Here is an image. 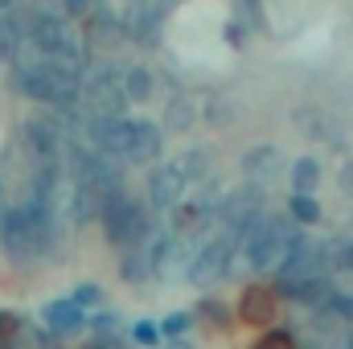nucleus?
Masks as SVG:
<instances>
[{
    "instance_id": "f257e3e1",
    "label": "nucleus",
    "mask_w": 353,
    "mask_h": 349,
    "mask_svg": "<svg viewBox=\"0 0 353 349\" xmlns=\"http://www.w3.org/2000/svg\"><path fill=\"white\" fill-rule=\"evenodd\" d=\"M300 235H304V230H300L288 214L263 210L251 226L239 230V251H243V259L251 263L255 271H279L283 255L292 251V243H296Z\"/></svg>"
},
{
    "instance_id": "f03ea898",
    "label": "nucleus",
    "mask_w": 353,
    "mask_h": 349,
    "mask_svg": "<svg viewBox=\"0 0 353 349\" xmlns=\"http://www.w3.org/2000/svg\"><path fill=\"white\" fill-rule=\"evenodd\" d=\"M99 222H103L107 239H111L119 251L140 247V243H148V239L157 235V230H152V214H148V206H140L123 185H119L115 193H107V197H103Z\"/></svg>"
},
{
    "instance_id": "7ed1b4c3",
    "label": "nucleus",
    "mask_w": 353,
    "mask_h": 349,
    "mask_svg": "<svg viewBox=\"0 0 353 349\" xmlns=\"http://www.w3.org/2000/svg\"><path fill=\"white\" fill-rule=\"evenodd\" d=\"M234 255H239V235L234 230H222V235H214L210 243H201L193 251V263H189L185 279L197 283V288H214V283H222L230 275Z\"/></svg>"
},
{
    "instance_id": "20e7f679",
    "label": "nucleus",
    "mask_w": 353,
    "mask_h": 349,
    "mask_svg": "<svg viewBox=\"0 0 353 349\" xmlns=\"http://www.w3.org/2000/svg\"><path fill=\"white\" fill-rule=\"evenodd\" d=\"M214 214H218L222 230H234V235H239L243 226H251V222L263 214V189H255V185H239V189H226V193L218 197Z\"/></svg>"
},
{
    "instance_id": "39448f33",
    "label": "nucleus",
    "mask_w": 353,
    "mask_h": 349,
    "mask_svg": "<svg viewBox=\"0 0 353 349\" xmlns=\"http://www.w3.org/2000/svg\"><path fill=\"white\" fill-rule=\"evenodd\" d=\"M243 177H247V185H255V189L267 193L275 181L288 177V161H283V152H279L275 144H255V148H247V157H243Z\"/></svg>"
},
{
    "instance_id": "423d86ee",
    "label": "nucleus",
    "mask_w": 353,
    "mask_h": 349,
    "mask_svg": "<svg viewBox=\"0 0 353 349\" xmlns=\"http://www.w3.org/2000/svg\"><path fill=\"white\" fill-rule=\"evenodd\" d=\"M185 177L176 169L173 161H157L152 169H148V206L152 210H173L181 206V197H185Z\"/></svg>"
},
{
    "instance_id": "0eeeda50",
    "label": "nucleus",
    "mask_w": 353,
    "mask_h": 349,
    "mask_svg": "<svg viewBox=\"0 0 353 349\" xmlns=\"http://www.w3.org/2000/svg\"><path fill=\"white\" fill-rule=\"evenodd\" d=\"M165 152V128L152 119H132V148H128V165H157Z\"/></svg>"
},
{
    "instance_id": "6e6552de",
    "label": "nucleus",
    "mask_w": 353,
    "mask_h": 349,
    "mask_svg": "<svg viewBox=\"0 0 353 349\" xmlns=\"http://www.w3.org/2000/svg\"><path fill=\"white\" fill-rule=\"evenodd\" d=\"M46 329L54 333V337H74V333H83L87 329V312L66 296V300H54V304H46Z\"/></svg>"
},
{
    "instance_id": "1a4fd4ad",
    "label": "nucleus",
    "mask_w": 353,
    "mask_h": 349,
    "mask_svg": "<svg viewBox=\"0 0 353 349\" xmlns=\"http://www.w3.org/2000/svg\"><path fill=\"white\" fill-rule=\"evenodd\" d=\"M157 235L148 239V243H140V247H128L123 255H119V275L128 279V283H144V279H152L157 275Z\"/></svg>"
},
{
    "instance_id": "9d476101",
    "label": "nucleus",
    "mask_w": 353,
    "mask_h": 349,
    "mask_svg": "<svg viewBox=\"0 0 353 349\" xmlns=\"http://www.w3.org/2000/svg\"><path fill=\"white\" fill-rule=\"evenodd\" d=\"M239 317H243L247 325H255V329H259V325H271V321H275V292H271V288H247Z\"/></svg>"
},
{
    "instance_id": "9b49d317",
    "label": "nucleus",
    "mask_w": 353,
    "mask_h": 349,
    "mask_svg": "<svg viewBox=\"0 0 353 349\" xmlns=\"http://www.w3.org/2000/svg\"><path fill=\"white\" fill-rule=\"evenodd\" d=\"M119 90L128 103H148L157 94V74L148 66H123L119 70Z\"/></svg>"
},
{
    "instance_id": "f8f14e48",
    "label": "nucleus",
    "mask_w": 353,
    "mask_h": 349,
    "mask_svg": "<svg viewBox=\"0 0 353 349\" xmlns=\"http://www.w3.org/2000/svg\"><path fill=\"white\" fill-rule=\"evenodd\" d=\"M197 115H201L197 99H189V94H176V99H169V107H165V119H161V128H165V132H193Z\"/></svg>"
},
{
    "instance_id": "ddd939ff",
    "label": "nucleus",
    "mask_w": 353,
    "mask_h": 349,
    "mask_svg": "<svg viewBox=\"0 0 353 349\" xmlns=\"http://www.w3.org/2000/svg\"><path fill=\"white\" fill-rule=\"evenodd\" d=\"M205 218H210V210H205L197 197H193V201H181V206H173V210H169V230H173L176 239H189V235H193Z\"/></svg>"
},
{
    "instance_id": "4468645a",
    "label": "nucleus",
    "mask_w": 353,
    "mask_h": 349,
    "mask_svg": "<svg viewBox=\"0 0 353 349\" xmlns=\"http://www.w3.org/2000/svg\"><path fill=\"white\" fill-rule=\"evenodd\" d=\"M25 46H29V41H25L21 17H17V12H0V58H4V62H17Z\"/></svg>"
},
{
    "instance_id": "2eb2a0df",
    "label": "nucleus",
    "mask_w": 353,
    "mask_h": 349,
    "mask_svg": "<svg viewBox=\"0 0 353 349\" xmlns=\"http://www.w3.org/2000/svg\"><path fill=\"white\" fill-rule=\"evenodd\" d=\"M210 161H214V157H210V148H201V144H197V148H185L173 165L181 169L185 185H197V181H210V173H214V169H210Z\"/></svg>"
},
{
    "instance_id": "dca6fc26",
    "label": "nucleus",
    "mask_w": 353,
    "mask_h": 349,
    "mask_svg": "<svg viewBox=\"0 0 353 349\" xmlns=\"http://www.w3.org/2000/svg\"><path fill=\"white\" fill-rule=\"evenodd\" d=\"M288 181H292V193H316L321 185V161L316 157H300L288 165Z\"/></svg>"
},
{
    "instance_id": "f3484780",
    "label": "nucleus",
    "mask_w": 353,
    "mask_h": 349,
    "mask_svg": "<svg viewBox=\"0 0 353 349\" xmlns=\"http://www.w3.org/2000/svg\"><path fill=\"white\" fill-rule=\"evenodd\" d=\"M193 321H201L210 333H230V308H226L222 300H214V296H205V300L193 308Z\"/></svg>"
},
{
    "instance_id": "a211bd4d",
    "label": "nucleus",
    "mask_w": 353,
    "mask_h": 349,
    "mask_svg": "<svg viewBox=\"0 0 353 349\" xmlns=\"http://www.w3.org/2000/svg\"><path fill=\"white\" fill-rule=\"evenodd\" d=\"M288 218H292L300 230H308V226L321 222V201H316L312 193H292V197H288Z\"/></svg>"
},
{
    "instance_id": "6ab92c4d",
    "label": "nucleus",
    "mask_w": 353,
    "mask_h": 349,
    "mask_svg": "<svg viewBox=\"0 0 353 349\" xmlns=\"http://www.w3.org/2000/svg\"><path fill=\"white\" fill-rule=\"evenodd\" d=\"M119 329H123V325H119L115 312H103V317L90 321V337H94V341H119V337H123Z\"/></svg>"
},
{
    "instance_id": "aec40b11",
    "label": "nucleus",
    "mask_w": 353,
    "mask_h": 349,
    "mask_svg": "<svg viewBox=\"0 0 353 349\" xmlns=\"http://www.w3.org/2000/svg\"><path fill=\"white\" fill-rule=\"evenodd\" d=\"M193 325V312H173L161 321V341H173V337H185V329Z\"/></svg>"
},
{
    "instance_id": "412c9836",
    "label": "nucleus",
    "mask_w": 353,
    "mask_h": 349,
    "mask_svg": "<svg viewBox=\"0 0 353 349\" xmlns=\"http://www.w3.org/2000/svg\"><path fill=\"white\" fill-rule=\"evenodd\" d=\"M251 349H296V337H292L288 329H271V333H263V337H255Z\"/></svg>"
},
{
    "instance_id": "4be33fe9",
    "label": "nucleus",
    "mask_w": 353,
    "mask_h": 349,
    "mask_svg": "<svg viewBox=\"0 0 353 349\" xmlns=\"http://www.w3.org/2000/svg\"><path fill=\"white\" fill-rule=\"evenodd\" d=\"M70 300H74L83 312H87V308H99V304H103V288H99V283H83V288L70 292Z\"/></svg>"
},
{
    "instance_id": "5701e85b",
    "label": "nucleus",
    "mask_w": 353,
    "mask_h": 349,
    "mask_svg": "<svg viewBox=\"0 0 353 349\" xmlns=\"http://www.w3.org/2000/svg\"><path fill=\"white\" fill-rule=\"evenodd\" d=\"M132 341H140V346H161V325H157V321H136V325H132Z\"/></svg>"
},
{
    "instance_id": "b1692460",
    "label": "nucleus",
    "mask_w": 353,
    "mask_h": 349,
    "mask_svg": "<svg viewBox=\"0 0 353 349\" xmlns=\"http://www.w3.org/2000/svg\"><path fill=\"white\" fill-rule=\"evenodd\" d=\"M226 37H230V46H243V41H247V25H243V17H230Z\"/></svg>"
},
{
    "instance_id": "393cba45",
    "label": "nucleus",
    "mask_w": 353,
    "mask_h": 349,
    "mask_svg": "<svg viewBox=\"0 0 353 349\" xmlns=\"http://www.w3.org/2000/svg\"><path fill=\"white\" fill-rule=\"evenodd\" d=\"M17 329H21V321H17L12 312H4V308H0V341H12V333H17Z\"/></svg>"
},
{
    "instance_id": "a878e982",
    "label": "nucleus",
    "mask_w": 353,
    "mask_h": 349,
    "mask_svg": "<svg viewBox=\"0 0 353 349\" xmlns=\"http://www.w3.org/2000/svg\"><path fill=\"white\" fill-rule=\"evenodd\" d=\"M337 185H341V193H345V197H353V157L337 169Z\"/></svg>"
},
{
    "instance_id": "bb28decb",
    "label": "nucleus",
    "mask_w": 353,
    "mask_h": 349,
    "mask_svg": "<svg viewBox=\"0 0 353 349\" xmlns=\"http://www.w3.org/2000/svg\"><path fill=\"white\" fill-rule=\"evenodd\" d=\"M341 271H353V239H341Z\"/></svg>"
},
{
    "instance_id": "cd10ccee",
    "label": "nucleus",
    "mask_w": 353,
    "mask_h": 349,
    "mask_svg": "<svg viewBox=\"0 0 353 349\" xmlns=\"http://www.w3.org/2000/svg\"><path fill=\"white\" fill-rule=\"evenodd\" d=\"M165 349H197V346H193L189 337H173V341H169V346H165Z\"/></svg>"
},
{
    "instance_id": "c85d7f7f",
    "label": "nucleus",
    "mask_w": 353,
    "mask_h": 349,
    "mask_svg": "<svg viewBox=\"0 0 353 349\" xmlns=\"http://www.w3.org/2000/svg\"><path fill=\"white\" fill-rule=\"evenodd\" d=\"M4 210H8V206H4V185H0V218H4Z\"/></svg>"
},
{
    "instance_id": "c756f323",
    "label": "nucleus",
    "mask_w": 353,
    "mask_h": 349,
    "mask_svg": "<svg viewBox=\"0 0 353 349\" xmlns=\"http://www.w3.org/2000/svg\"><path fill=\"white\" fill-rule=\"evenodd\" d=\"M0 12H12V0H0Z\"/></svg>"
},
{
    "instance_id": "7c9ffc66",
    "label": "nucleus",
    "mask_w": 353,
    "mask_h": 349,
    "mask_svg": "<svg viewBox=\"0 0 353 349\" xmlns=\"http://www.w3.org/2000/svg\"><path fill=\"white\" fill-rule=\"evenodd\" d=\"M0 349H12V341H0Z\"/></svg>"
}]
</instances>
